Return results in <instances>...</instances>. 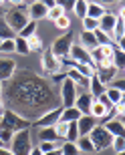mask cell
Wrapping results in <instances>:
<instances>
[{"instance_id": "484cf974", "label": "cell", "mask_w": 125, "mask_h": 155, "mask_svg": "<svg viewBox=\"0 0 125 155\" xmlns=\"http://www.w3.org/2000/svg\"><path fill=\"white\" fill-rule=\"evenodd\" d=\"M26 42H29V51L30 52H42V51H45L42 38H40L39 35H34V36H30V38H26Z\"/></svg>"}, {"instance_id": "52a82bcc", "label": "cell", "mask_w": 125, "mask_h": 155, "mask_svg": "<svg viewBox=\"0 0 125 155\" xmlns=\"http://www.w3.org/2000/svg\"><path fill=\"white\" fill-rule=\"evenodd\" d=\"M79 95V89L75 85L71 79H65L61 85V101H62V109H67V107H73L75 105V99Z\"/></svg>"}, {"instance_id": "4fadbf2b", "label": "cell", "mask_w": 125, "mask_h": 155, "mask_svg": "<svg viewBox=\"0 0 125 155\" xmlns=\"http://www.w3.org/2000/svg\"><path fill=\"white\" fill-rule=\"evenodd\" d=\"M46 12H49V8H46L45 4H40L39 0H34L32 4H29V18L34 20V22H39V20L46 18Z\"/></svg>"}, {"instance_id": "ab89813d", "label": "cell", "mask_w": 125, "mask_h": 155, "mask_svg": "<svg viewBox=\"0 0 125 155\" xmlns=\"http://www.w3.org/2000/svg\"><path fill=\"white\" fill-rule=\"evenodd\" d=\"M55 133H57V137L59 139H65V133H67V127L69 123H65V121H59V123H55Z\"/></svg>"}, {"instance_id": "f907efd6", "label": "cell", "mask_w": 125, "mask_h": 155, "mask_svg": "<svg viewBox=\"0 0 125 155\" xmlns=\"http://www.w3.org/2000/svg\"><path fill=\"white\" fill-rule=\"evenodd\" d=\"M8 2H10L12 6H22L24 4V0H8Z\"/></svg>"}, {"instance_id": "cb8c5ba5", "label": "cell", "mask_w": 125, "mask_h": 155, "mask_svg": "<svg viewBox=\"0 0 125 155\" xmlns=\"http://www.w3.org/2000/svg\"><path fill=\"white\" fill-rule=\"evenodd\" d=\"M81 46H83L85 51H93V48H97L99 45H97V40H95V35L83 30V32H81Z\"/></svg>"}, {"instance_id": "1f68e13d", "label": "cell", "mask_w": 125, "mask_h": 155, "mask_svg": "<svg viewBox=\"0 0 125 155\" xmlns=\"http://www.w3.org/2000/svg\"><path fill=\"white\" fill-rule=\"evenodd\" d=\"M14 51H16L18 54H30L29 42H26L24 38H20V36H16V38H14Z\"/></svg>"}, {"instance_id": "7402d4cb", "label": "cell", "mask_w": 125, "mask_h": 155, "mask_svg": "<svg viewBox=\"0 0 125 155\" xmlns=\"http://www.w3.org/2000/svg\"><path fill=\"white\" fill-rule=\"evenodd\" d=\"M105 6H101V4H97V2H87V16L89 18H93V20H99V18L105 14Z\"/></svg>"}, {"instance_id": "e575fe53", "label": "cell", "mask_w": 125, "mask_h": 155, "mask_svg": "<svg viewBox=\"0 0 125 155\" xmlns=\"http://www.w3.org/2000/svg\"><path fill=\"white\" fill-rule=\"evenodd\" d=\"M107 87H109V89H117V91L123 93V91H125V79H123V75L119 73V77H115V79L111 81Z\"/></svg>"}, {"instance_id": "bcb514c9", "label": "cell", "mask_w": 125, "mask_h": 155, "mask_svg": "<svg viewBox=\"0 0 125 155\" xmlns=\"http://www.w3.org/2000/svg\"><path fill=\"white\" fill-rule=\"evenodd\" d=\"M87 2H97V4L105 6V4H113V2H117V0H87Z\"/></svg>"}, {"instance_id": "d590c367", "label": "cell", "mask_w": 125, "mask_h": 155, "mask_svg": "<svg viewBox=\"0 0 125 155\" xmlns=\"http://www.w3.org/2000/svg\"><path fill=\"white\" fill-rule=\"evenodd\" d=\"M12 135H14V131H10V129H4V127H0V141H2V145H10L12 141Z\"/></svg>"}, {"instance_id": "816d5d0a", "label": "cell", "mask_w": 125, "mask_h": 155, "mask_svg": "<svg viewBox=\"0 0 125 155\" xmlns=\"http://www.w3.org/2000/svg\"><path fill=\"white\" fill-rule=\"evenodd\" d=\"M42 155H61V149H52V151H49V153H42Z\"/></svg>"}, {"instance_id": "7bdbcfd3", "label": "cell", "mask_w": 125, "mask_h": 155, "mask_svg": "<svg viewBox=\"0 0 125 155\" xmlns=\"http://www.w3.org/2000/svg\"><path fill=\"white\" fill-rule=\"evenodd\" d=\"M39 149L42 151V153H49V151L57 149V141H40V143H39Z\"/></svg>"}, {"instance_id": "9f6ffc18", "label": "cell", "mask_w": 125, "mask_h": 155, "mask_svg": "<svg viewBox=\"0 0 125 155\" xmlns=\"http://www.w3.org/2000/svg\"><path fill=\"white\" fill-rule=\"evenodd\" d=\"M2 16H4V10H2V8H0V18H2Z\"/></svg>"}, {"instance_id": "d6986e66", "label": "cell", "mask_w": 125, "mask_h": 155, "mask_svg": "<svg viewBox=\"0 0 125 155\" xmlns=\"http://www.w3.org/2000/svg\"><path fill=\"white\" fill-rule=\"evenodd\" d=\"M111 64L117 73H123L125 69V52L123 48H119L117 45H113V57H111Z\"/></svg>"}, {"instance_id": "e0dca14e", "label": "cell", "mask_w": 125, "mask_h": 155, "mask_svg": "<svg viewBox=\"0 0 125 155\" xmlns=\"http://www.w3.org/2000/svg\"><path fill=\"white\" fill-rule=\"evenodd\" d=\"M123 32H125V18H123V12H119V16L115 18V26H113V36H115V45L123 48Z\"/></svg>"}, {"instance_id": "8fae6325", "label": "cell", "mask_w": 125, "mask_h": 155, "mask_svg": "<svg viewBox=\"0 0 125 155\" xmlns=\"http://www.w3.org/2000/svg\"><path fill=\"white\" fill-rule=\"evenodd\" d=\"M93 101H95V97H93L91 93H89V91H83V93H79V95H77L73 107H77V109L81 111V115H89Z\"/></svg>"}, {"instance_id": "680465c9", "label": "cell", "mask_w": 125, "mask_h": 155, "mask_svg": "<svg viewBox=\"0 0 125 155\" xmlns=\"http://www.w3.org/2000/svg\"><path fill=\"white\" fill-rule=\"evenodd\" d=\"M2 2H4V0H0V4H2Z\"/></svg>"}, {"instance_id": "ac0fdd59", "label": "cell", "mask_w": 125, "mask_h": 155, "mask_svg": "<svg viewBox=\"0 0 125 155\" xmlns=\"http://www.w3.org/2000/svg\"><path fill=\"white\" fill-rule=\"evenodd\" d=\"M105 129H107L109 133H111V137H125V125H123V121L121 119H111L109 123H105Z\"/></svg>"}, {"instance_id": "b9f144b4", "label": "cell", "mask_w": 125, "mask_h": 155, "mask_svg": "<svg viewBox=\"0 0 125 155\" xmlns=\"http://www.w3.org/2000/svg\"><path fill=\"white\" fill-rule=\"evenodd\" d=\"M83 30H87V32H93V30H97V20L85 16V18H83Z\"/></svg>"}, {"instance_id": "7dc6e473", "label": "cell", "mask_w": 125, "mask_h": 155, "mask_svg": "<svg viewBox=\"0 0 125 155\" xmlns=\"http://www.w3.org/2000/svg\"><path fill=\"white\" fill-rule=\"evenodd\" d=\"M40 4H45L46 8H52V6H55V0H39Z\"/></svg>"}, {"instance_id": "f6af8a7d", "label": "cell", "mask_w": 125, "mask_h": 155, "mask_svg": "<svg viewBox=\"0 0 125 155\" xmlns=\"http://www.w3.org/2000/svg\"><path fill=\"white\" fill-rule=\"evenodd\" d=\"M65 79H67V73H65V71H59V73L52 75V83H62Z\"/></svg>"}, {"instance_id": "8d00e7d4", "label": "cell", "mask_w": 125, "mask_h": 155, "mask_svg": "<svg viewBox=\"0 0 125 155\" xmlns=\"http://www.w3.org/2000/svg\"><path fill=\"white\" fill-rule=\"evenodd\" d=\"M62 14H65V10H62L61 6H52V8H49V12H46V18H49V20H52V22H55V20H57L59 16H62Z\"/></svg>"}, {"instance_id": "4dcf8cb0", "label": "cell", "mask_w": 125, "mask_h": 155, "mask_svg": "<svg viewBox=\"0 0 125 155\" xmlns=\"http://www.w3.org/2000/svg\"><path fill=\"white\" fill-rule=\"evenodd\" d=\"M93 35H95V40H97V45H99V46H105V45H115L113 40H111V36H109V35H105V32H101L99 28H97V30H93Z\"/></svg>"}, {"instance_id": "3957f363", "label": "cell", "mask_w": 125, "mask_h": 155, "mask_svg": "<svg viewBox=\"0 0 125 155\" xmlns=\"http://www.w3.org/2000/svg\"><path fill=\"white\" fill-rule=\"evenodd\" d=\"M0 127L4 129H10V131H22V129H30L32 127V121L30 119H24L22 115H18L10 109H4L2 115H0Z\"/></svg>"}, {"instance_id": "d6a6232c", "label": "cell", "mask_w": 125, "mask_h": 155, "mask_svg": "<svg viewBox=\"0 0 125 155\" xmlns=\"http://www.w3.org/2000/svg\"><path fill=\"white\" fill-rule=\"evenodd\" d=\"M73 10H75V16H79L81 20L87 16V0H77L73 6Z\"/></svg>"}, {"instance_id": "f546056e", "label": "cell", "mask_w": 125, "mask_h": 155, "mask_svg": "<svg viewBox=\"0 0 125 155\" xmlns=\"http://www.w3.org/2000/svg\"><path fill=\"white\" fill-rule=\"evenodd\" d=\"M105 113H107V109H105V107H103V105L95 99V101H93V105H91V111H89V115L95 117V119H101Z\"/></svg>"}, {"instance_id": "ee69618b", "label": "cell", "mask_w": 125, "mask_h": 155, "mask_svg": "<svg viewBox=\"0 0 125 155\" xmlns=\"http://www.w3.org/2000/svg\"><path fill=\"white\" fill-rule=\"evenodd\" d=\"M75 2H77V0H55V4L61 6L62 10H73Z\"/></svg>"}, {"instance_id": "836d02e7", "label": "cell", "mask_w": 125, "mask_h": 155, "mask_svg": "<svg viewBox=\"0 0 125 155\" xmlns=\"http://www.w3.org/2000/svg\"><path fill=\"white\" fill-rule=\"evenodd\" d=\"M59 149H61V155H79L81 153V151L77 149V145L71 143V141H65L62 147H59Z\"/></svg>"}, {"instance_id": "8992f818", "label": "cell", "mask_w": 125, "mask_h": 155, "mask_svg": "<svg viewBox=\"0 0 125 155\" xmlns=\"http://www.w3.org/2000/svg\"><path fill=\"white\" fill-rule=\"evenodd\" d=\"M71 45H73V30H67L62 36H59L55 42L51 45V52L61 61V58L69 57V51H71Z\"/></svg>"}, {"instance_id": "f35d334b", "label": "cell", "mask_w": 125, "mask_h": 155, "mask_svg": "<svg viewBox=\"0 0 125 155\" xmlns=\"http://www.w3.org/2000/svg\"><path fill=\"white\" fill-rule=\"evenodd\" d=\"M111 147L115 149V153H123L125 151V137H113Z\"/></svg>"}, {"instance_id": "6f0895ef", "label": "cell", "mask_w": 125, "mask_h": 155, "mask_svg": "<svg viewBox=\"0 0 125 155\" xmlns=\"http://www.w3.org/2000/svg\"><path fill=\"white\" fill-rule=\"evenodd\" d=\"M115 155H125V153H115Z\"/></svg>"}, {"instance_id": "30bf717a", "label": "cell", "mask_w": 125, "mask_h": 155, "mask_svg": "<svg viewBox=\"0 0 125 155\" xmlns=\"http://www.w3.org/2000/svg\"><path fill=\"white\" fill-rule=\"evenodd\" d=\"M61 113H62V107L49 109L46 113H42V115L39 117V121H36V123H32V125H36L39 129H40V127H52L55 123H59V119H61Z\"/></svg>"}, {"instance_id": "c3c4849f", "label": "cell", "mask_w": 125, "mask_h": 155, "mask_svg": "<svg viewBox=\"0 0 125 155\" xmlns=\"http://www.w3.org/2000/svg\"><path fill=\"white\" fill-rule=\"evenodd\" d=\"M0 155H12V151L8 149V147H4V145H2V147H0Z\"/></svg>"}, {"instance_id": "ffe728a7", "label": "cell", "mask_w": 125, "mask_h": 155, "mask_svg": "<svg viewBox=\"0 0 125 155\" xmlns=\"http://www.w3.org/2000/svg\"><path fill=\"white\" fill-rule=\"evenodd\" d=\"M105 89H107V87H105L101 81H99V77H97V73H95V75L89 79V89H87V91H89L93 97L97 99L99 95H103V93H105Z\"/></svg>"}, {"instance_id": "f1b7e54d", "label": "cell", "mask_w": 125, "mask_h": 155, "mask_svg": "<svg viewBox=\"0 0 125 155\" xmlns=\"http://www.w3.org/2000/svg\"><path fill=\"white\" fill-rule=\"evenodd\" d=\"M105 97L109 99V103L111 105H117L119 101H123V93L121 91H117V89H105Z\"/></svg>"}, {"instance_id": "6da1fadb", "label": "cell", "mask_w": 125, "mask_h": 155, "mask_svg": "<svg viewBox=\"0 0 125 155\" xmlns=\"http://www.w3.org/2000/svg\"><path fill=\"white\" fill-rule=\"evenodd\" d=\"M2 95H6V103L10 107V111L22 115L24 119H30L32 115H42L49 109H52L51 105L55 103L51 85L46 81L34 77L29 71L18 73V77L10 79V85L2 89Z\"/></svg>"}, {"instance_id": "681fc988", "label": "cell", "mask_w": 125, "mask_h": 155, "mask_svg": "<svg viewBox=\"0 0 125 155\" xmlns=\"http://www.w3.org/2000/svg\"><path fill=\"white\" fill-rule=\"evenodd\" d=\"M29 155H42V151H40V149H39V145H36V147H32V149H30Z\"/></svg>"}, {"instance_id": "ba28073f", "label": "cell", "mask_w": 125, "mask_h": 155, "mask_svg": "<svg viewBox=\"0 0 125 155\" xmlns=\"http://www.w3.org/2000/svg\"><path fill=\"white\" fill-rule=\"evenodd\" d=\"M69 54H71V61H73V63L87 64V67H91V69H97V64L93 63V58H91V54H89V51H85L81 45H71Z\"/></svg>"}, {"instance_id": "91938a15", "label": "cell", "mask_w": 125, "mask_h": 155, "mask_svg": "<svg viewBox=\"0 0 125 155\" xmlns=\"http://www.w3.org/2000/svg\"><path fill=\"white\" fill-rule=\"evenodd\" d=\"M2 40H4V38H0V42H2Z\"/></svg>"}, {"instance_id": "4316f807", "label": "cell", "mask_w": 125, "mask_h": 155, "mask_svg": "<svg viewBox=\"0 0 125 155\" xmlns=\"http://www.w3.org/2000/svg\"><path fill=\"white\" fill-rule=\"evenodd\" d=\"M36 26H39V22L29 20V22H26V26H24V28L18 32V36H20V38H24V40L30 38V36H34V35H36Z\"/></svg>"}, {"instance_id": "5bb4252c", "label": "cell", "mask_w": 125, "mask_h": 155, "mask_svg": "<svg viewBox=\"0 0 125 155\" xmlns=\"http://www.w3.org/2000/svg\"><path fill=\"white\" fill-rule=\"evenodd\" d=\"M115 14H109V12H105L99 20H97V28L101 30V32H105V35H113V26H115Z\"/></svg>"}, {"instance_id": "603a6c76", "label": "cell", "mask_w": 125, "mask_h": 155, "mask_svg": "<svg viewBox=\"0 0 125 155\" xmlns=\"http://www.w3.org/2000/svg\"><path fill=\"white\" fill-rule=\"evenodd\" d=\"M36 137H39V143L40 141H57V133H55V127H40L36 129Z\"/></svg>"}, {"instance_id": "d4e9b609", "label": "cell", "mask_w": 125, "mask_h": 155, "mask_svg": "<svg viewBox=\"0 0 125 155\" xmlns=\"http://www.w3.org/2000/svg\"><path fill=\"white\" fill-rule=\"evenodd\" d=\"M79 117H81V111L77 109V107H67V109H62L61 119H59V121H65V123H73V121H77Z\"/></svg>"}, {"instance_id": "60d3db41", "label": "cell", "mask_w": 125, "mask_h": 155, "mask_svg": "<svg viewBox=\"0 0 125 155\" xmlns=\"http://www.w3.org/2000/svg\"><path fill=\"white\" fill-rule=\"evenodd\" d=\"M55 26L61 30H69V26H71V20H69L67 14H62V16H59L57 20H55Z\"/></svg>"}, {"instance_id": "db71d44e", "label": "cell", "mask_w": 125, "mask_h": 155, "mask_svg": "<svg viewBox=\"0 0 125 155\" xmlns=\"http://www.w3.org/2000/svg\"><path fill=\"white\" fill-rule=\"evenodd\" d=\"M2 111H4V103H2V99H0V115H2Z\"/></svg>"}, {"instance_id": "f5cc1de1", "label": "cell", "mask_w": 125, "mask_h": 155, "mask_svg": "<svg viewBox=\"0 0 125 155\" xmlns=\"http://www.w3.org/2000/svg\"><path fill=\"white\" fill-rule=\"evenodd\" d=\"M2 89H4V83L0 81V99H2Z\"/></svg>"}, {"instance_id": "7a4b0ae2", "label": "cell", "mask_w": 125, "mask_h": 155, "mask_svg": "<svg viewBox=\"0 0 125 155\" xmlns=\"http://www.w3.org/2000/svg\"><path fill=\"white\" fill-rule=\"evenodd\" d=\"M29 6L22 4V6H12L10 10L4 14V22L6 26L12 30V32H20V30L26 26V22H29Z\"/></svg>"}, {"instance_id": "277c9868", "label": "cell", "mask_w": 125, "mask_h": 155, "mask_svg": "<svg viewBox=\"0 0 125 155\" xmlns=\"http://www.w3.org/2000/svg\"><path fill=\"white\" fill-rule=\"evenodd\" d=\"M12 155H29L32 149V139H30V129H22L12 135V141L8 145Z\"/></svg>"}, {"instance_id": "44dd1931", "label": "cell", "mask_w": 125, "mask_h": 155, "mask_svg": "<svg viewBox=\"0 0 125 155\" xmlns=\"http://www.w3.org/2000/svg\"><path fill=\"white\" fill-rule=\"evenodd\" d=\"M75 145H77V149L83 151V153H97L95 145H93V141L89 139V135H81V137L75 141Z\"/></svg>"}, {"instance_id": "7c38bea8", "label": "cell", "mask_w": 125, "mask_h": 155, "mask_svg": "<svg viewBox=\"0 0 125 155\" xmlns=\"http://www.w3.org/2000/svg\"><path fill=\"white\" fill-rule=\"evenodd\" d=\"M16 73V63L12 61V58H6V57H0V81L6 83V81H10Z\"/></svg>"}, {"instance_id": "74e56055", "label": "cell", "mask_w": 125, "mask_h": 155, "mask_svg": "<svg viewBox=\"0 0 125 155\" xmlns=\"http://www.w3.org/2000/svg\"><path fill=\"white\" fill-rule=\"evenodd\" d=\"M0 52H4V54L14 52V38H4L2 40V42H0Z\"/></svg>"}, {"instance_id": "83f0119b", "label": "cell", "mask_w": 125, "mask_h": 155, "mask_svg": "<svg viewBox=\"0 0 125 155\" xmlns=\"http://www.w3.org/2000/svg\"><path fill=\"white\" fill-rule=\"evenodd\" d=\"M79 137H81V135H79V127H77V121L69 123L67 133H65V139H67V141H71V143H75V141H77Z\"/></svg>"}, {"instance_id": "11a10c76", "label": "cell", "mask_w": 125, "mask_h": 155, "mask_svg": "<svg viewBox=\"0 0 125 155\" xmlns=\"http://www.w3.org/2000/svg\"><path fill=\"white\" fill-rule=\"evenodd\" d=\"M26 2H29V4H32V2H34V0H24V4H26Z\"/></svg>"}, {"instance_id": "5b68a950", "label": "cell", "mask_w": 125, "mask_h": 155, "mask_svg": "<svg viewBox=\"0 0 125 155\" xmlns=\"http://www.w3.org/2000/svg\"><path fill=\"white\" fill-rule=\"evenodd\" d=\"M89 139H91L93 145H95V151H103V149H107V147H111V141H113L111 133H109L103 125L93 127V131L89 133Z\"/></svg>"}, {"instance_id": "9c48e42d", "label": "cell", "mask_w": 125, "mask_h": 155, "mask_svg": "<svg viewBox=\"0 0 125 155\" xmlns=\"http://www.w3.org/2000/svg\"><path fill=\"white\" fill-rule=\"evenodd\" d=\"M40 63H42V73L45 75H55L61 69V61L51 52V48H45L40 54Z\"/></svg>"}, {"instance_id": "2e32d148", "label": "cell", "mask_w": 125, "mask_h": 155, "mask_svg": "<svg viewBox=\"0 0 125 155\" xmlns=\"http://www.w3.org/2000/svg\"><path fill=\"white\" fill-rule=\"evenodd\" d=\"M95 73H97L99 81H101V83H103L105 87H107L109 83H111V81H113L115 77H117V71H115L113 67H111V64H107V67H97Z\"/></svg>"}, {"instance_id": "9a60e30c", "label": "cell", "mask_w": 125, "mask_h": 155, "mask_svg": "<svg viewBox=\"0 0 125 155\" xmlns=\"http://www.w3.org/2000/svg\"><path fill=\"white\" fill-rule=\"evenodd\" d=\"M97 125V119L91 115H81L77 119V127H79V135H89L93 131V127Z\"/></svg>"}]
</instances>
